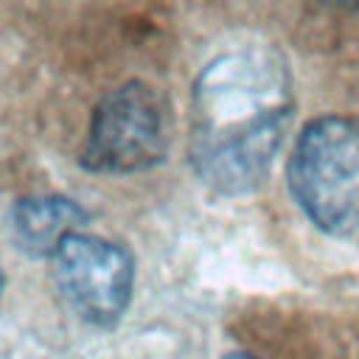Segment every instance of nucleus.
Wrapping results in <instances>:
<instances>
[{
    "instance_id": "f257e3e1",
    "label": "nucleus",
    "mask_w": 359,
    "mask_h": 359,
    "mask_svg": "<svg viewBox=\"0 0 359 359\" xmlns=\"http://www.w3.org/2000/svg\"><path fill=\"white\" fill-rule=\"evenodd\" d=\"M292 76L272 48H236L210 59L194 84L191 165L224 196L255 191L292 121Z\"/></svg>"
},
{
    "instance_id": "f03ea898",
    "label": "nucleus",
    "mask_w": 359,
    "mask_h": 359,
    "mask_svg": "<svg viewBox=\"0 0 359 359\" xmlns=\"http://www.w3.org/2000/svg\"><path fill=\"white\" fill-rule=\"evenodd\" d=\"M289 191L306 219L331 236L359 230V123L323 115L303 126L289 157Z\"/></svg>"
},
{
    "instance_id": "7ed1b4c3",
    "label": "nucleus",
    "mask_w": 359,
    "mask_h": 359,
    "mask_svg": "<svg viewBox=\"0 0 359 359\" xmlns=\"http://www.w3.org/2000/svg\"><path fill=\"white\" fill-rule=\"evenodd\" d=\"M168 149L165 107L143 81L107 93L90 118L81 163L98 174H137L154 168Z\"/></svg>"
},
{
    "instance_id": "20e7f679",
    "label": "nucleus",
    "mask_w": 359,
    "mask_h": 359,
    "mask_svg": "<svg viewBox=\"0 0 359 359\" xmlns=\"http://www.w3.org/2000/svg\"><path fill=\"white\" fill-rule=\"evenodd\" d=\"M50 261L65 303L84 323L109 328L123 317L135 289V261L121 244L81 230L65 238Z\"/></svg>"
},
{
    "instance_id": "39448f33",
    "label": "nucleus",
    "mask_w": 359,
    "mask_h": 359,
    "mask_svg": "<svg viewBox=\"0 0 359 359\" xmlns=\"http://www.w3.org/2000/svg\"><path fill=\"white\" fill-rule=\"evenodd\" d=\"M90 213L67 196H25L11 210V233L20 250L36 258H53L59 244L81 233Z\"/></svg>"
},
{
    "instance_id": "423d86ee",
    "label": "nucleus",
    "mask_w": 359,
    "mask_h": 359,
    "mask_svg": "<svg viewBox=\"0 0 359 359\" xmlns=\"http://www.w3.org/2000/svg\"><path fill=\"white\" fill-rule=\"evenodd\" d=\"M323 3H328L334 8H356L359 6V0H323Z\"/></svg>"
},
{
    "instance_id": "0eeeda50",
    "label": "nucleus",
    "mask_w": 359,
    "mask_h": 359,
    "mask_svg": "<svg viewBox=\"0 0 359 359\" xmlns=\"http://www.w3.org/2000/svg\"><path fill=\"white\" fill-rule=\"evenodd\" d=\"M222 359H255V356H250V353H241V351H233V353H227V356H222Z\"/></svg>"
}]
</instances>
